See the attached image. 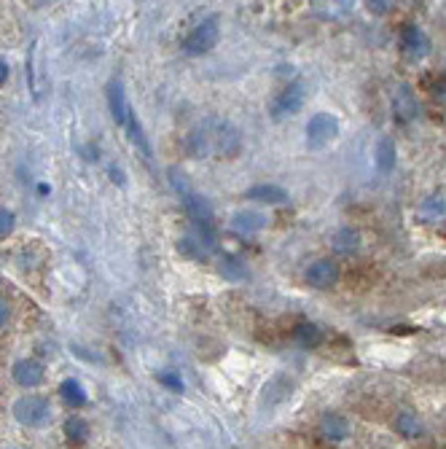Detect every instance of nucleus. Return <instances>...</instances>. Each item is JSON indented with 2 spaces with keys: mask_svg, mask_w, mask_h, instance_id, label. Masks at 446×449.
<instances>
[{
  "mask_svg": "<svg viewBox=\"0 0 446 449\" xmlns=\"http://www.w3.org/2000/svg\"><path fill=\"white\" fill-rule=\"evenodd\" d=\"M242 148L240 129L226 119L210 116L199 127H194L186 138V151L196 159H234Z\"/></svg>",
  "mask_w": 446,
  "mask_h": 449,
  "instance_id": "obj_1",
  "label": "nucleus"
},
{
  "mask_svg": "<svg viewBox=\"0 0 446 449\" xmlns=\"http://www.w3.org/2000/svg\"><path fill=\"white\" fill-rule=\"evenodd\" d=\"M218 38H221V19L213 14V17L202 19V22L183 38V52L191 54V57L207 54L210 49H215Z\"/></svg>",
  "mask_w": 446,
  "mask_h": 449,
  "instance_id": "obj_2",
  "label": "nucleus"
},
{
  "mask_svg": "<svg viewBox=\"0 0 446 449\" xmlns=\"http://www.w3.org/2000/svg\"><path fill=\"white\" fill-rule=\"evenodd\" d=\"M14 417L22 425L30 428H43L52 420V404L43 396H24L14 404Z\"/></svg>",
  "mask_w": 446,
  "mask_h": 449,
  "instance_id": "obj_3",
  "label": "nucleus"
},
{
  "mask_svg": "<svg viewBox=\"0 0 446 449\" xmlns=\"http://www.w3.org/2000/svg\"><path fill=\"white\" fill-rule=\"evenodd\" d=\"M339 135V121L331 113H315L307 124V145L309 148H323L331 140Z\"/></svg>",
  "mask_w": 446,
  "mask_h": 449,
  "instance_id": "obj_4",
  "label": "nucleus"
},
{
  "mask_svg": "<svg viewBox=\"0 0 446 449\" xmlns=\"http://www.w3.org/2000/svg\"><path fill=\"white\" fill-rule=\"evenodd\" d=\"M301 105H304V84H301V81H293V84H288V87L275 97V103H272V119L282 121L288 119V116H296V113L301 111Z\"/></svg>",
  "mask_w": 446,
  "mask_h": 449,
  "instance_id": "obj_5",
  "label": "nucleus"
},
{
  "mask_svg": "<svg viewBox=\"0 0 446 449\" xmlns=\"http://www.w3.org/2000/svg\"><path fill=\"white\" fill-rule=\"evenodd\" d=\"M342 277V269L333 259H320L315 261L307 269V285L309 288H317V291H326V288H333Z\"/></svg>",
  "mask_w": 446,
  "mask_h": 449,
  "instance_id": "obj_6",
  "label": "nucleus"
},
{
  "mask_svg": "<svg viewBox=\"0 0 446 449\" xmlns=\"http://www.w3.org/2000/svg\"><path fill=\"white\" fill-rule=\"evenodd\" d=\"M401 49H403L406 57H412V59H422V57H428L430 54L428 33H425L422 27H417V24H406V27H401Z\"/></svg>",
  "mask_w": 446,
  "mask_h": 449,
  "instance_id": "obj_7",
  "label": "nucleus"
},
{
  "mask_svg": "<svg viewBox=\"0 0 446 449\" xmlns=\"http://www.w3.org/2000/svg\"><path fill=\"white\" fill-rule=\"evenodd\" d=\"M393 116L398 124H409L412 119H417V100L414 92L409 87H398L393 94Z\"/></svg>",
  "mask_w": 446,
  "mask_h": 449,
  "instance_id": "obj_8",
  "label": "nucleus"
},
{
  "mask_svg": "<svg viewBox=\"0 0 446 449\" xmlns=\"http://www.w3.org/2000/svg\"><path fill=\"white\" fill-rule=\"evenodd\" d=\"M14 382L17 385H22V387H38L41 382H43V366L38 361H33V358H24V361H17L14 363Z\"/></svg>",
  "mask_w": 446,
  "mask_h": 449,
  "instance_id": "obj_9",
  "label": "nucleus"
},
{
  "mask_svg": "<svg viewBox=\"0 0 446 449\" xmlns=\"http://www.w3.org/2000/svg\"><path fill=\"white\" fill-rule=\"evenodd\" d=\"M108 105H110V116H113V121H116L119 127H127V119H129L132 108L127 103V94H124L121 81H110V87H108Z\"/></svg>",
  "mask_w": 446,
  "mask_h": 449,
  "instance_id": "obj_10",
  "label": "nucleus"
},
{
  "mask_svg": "<svg viewBox=\"0 0 446 449\" xmlns=\"http://www.w3.org/2000/svg\"><path fill=\"white\" fill-rule=\"evenodd\" d=\"M320 433H323V439H328V441H344V439H350L352 425H350V420L342 415H323V420H320Z\"/></svg>",
  "mask_w": 446,
  "mask_h": 449,
  "instance_id": "obj_11",
  "label": "nucleus"
},
{
  "mask_svg": "<svg viewBox=\"0 0 446 449\" xmlns=\"http://www.w3.org/2000/svg\"><path fill=\"white\" fill-rule=\"evenodd\" d=\"M245 199L266 202V205H282V202H288V191L280 189V186H272V183H261V186H253V189L245 191Z\"/></svg>",
  "mask_w": 446,
  "mask_h": 449,
  "instance_id": "obj_12",
  "label": "nucleus"
},
{
  "mask_svg": "<svg viewBox=\"0 0 446 449\" xmlns=\"http://www.w3.org/2000/svg\"><path fill=\"white\" fill-rule=\"evenodd\" d=\"M183 208H186V215H189L194 224H199V221H213V208H210V202H207L205 197L194 194V191H186V194H183Z\"/></svg>",
  "mask_w": 446,
  "mask_h": 449,
  "instance_id": "obj_13",
  "label": "nucleus"
},
{
  "mask_svg": "<svg viewBox=\"0 0 446 449\" xmlns=\"http://www.w3.org/2000/svg\"><path fill=\"white\" fill-rule=\"evenodd\" d=\"M264 224H266V218L261 213H256V210H240L231 218V229L237 234H256L258 229H264Z\"/></svg>",
  "mask_w": 446,
  "mask_h": 449,
  "instance_id": "obj_14",
  "label": "nucleus"
},
{
  "mask_svg": "<svg viewBox=\"0 0 446 449\" xmlns=\"http://www.w3.org/2000/svg\"><path fill=\"white\" fill-rule=\"evenodd\" d=\"M293 334V339L298 342L301 347H320L323 342H326V331L320 329L317 323H298L296 329L291 331Z\"/></svg>",
  "mask_w": 446,
  "mask_h": 449,
  "instance_id": "obj_15",
  "label": "nucleus"
},
{
  "mask_svg": "<svg viewBox=\"0 0 446 449\" xmlns=\"http://www.w3.org/2000/svg\"><path fill=\"white\" fill-rule=\"evenodd\" d=\"M395 431L401 433V436H406V439H419L422 433H425V425H422V420L409 412V409H403V412H398L395 417Z\"/></svg>",
  "mask_w": 446,
  "mask_h": 449,
  "instance_id": "obj_16",
  "label": "nucleus"
},
{
  "mask_svg": "<svg viewBox=\"0 0 446 449\" xmlns=\"http://www.w3.org/2000/svg\"><path fill=\"white\" fill-rule=\"evenodd\" d=\"M59 396H62V401H65V404H70V406H84L86 401H89L84 385H81L78 380H65V382H62V385H59Z\"/></svg>",
  "mask_w": 446,
  "mask_h": 449,
  "instance_id": "obj_17",
  "label": "nucleus"
},
{
  "mask_svg": "<svg viewBox=\"0 0 446 449\" xmlns=\"http://www.w3.org/2000/svg\"><path fill=\"white\" fill-rule=\"evenodd\" d=\"M361 248V234L355 229H339L336 237H333V250L336 253H355Z\"/></svg>",
  "mask_w": 446,
  "mask_h": 449,
  "instance_id": "obj_18",
  "label": "nucleus"
},
{
  "mask_svg": "<svg viewBox=\"0 0 446 449\" xmlns=\"http://www.w3.org/2000/svg\"><path fill=\"white\" fill-rule=\"evenodd\" d=\"M377 167L382 173H390L395 167V143L390 138H382L377 145Z\"/></svg>",
  "mask_w": 446,
  "mask_h": 449,
  "instance_id": "obj_19",
  "label": "nucleus"
},
{
  "mask_svg": "<svg viewBox=\"0 0 446 449\" xmlns=\"http://www.w3.org/2000/svg\"><path fill=\"white\" fill-rule=\"evenodd\" d=\"M65 436H68L70 444H84L89 439V422L84 417H70L65 422Z\"/></svg>",
  "mask_w": 446,
  "mask_h": 449,
  "instance_id": "obj_20",
  "label": "nucleus"
},
{
  "mask_svg": "<svg viewBox=\"0 0 446 449\" xmlns=\"http://www.w3.org/2000/svg\"><path fill=\"white\" fill-rule=\"evenodd\" d=\"M221 275L229 280H242L245 277V264L234 256H223L221 259Z\"/></svg>",
  "mask_w": 446,
  "mask_h": 449,
  "instance_id": "obj_21",
  "label": "nucleus"
},
{
  "mask_svg": "<svg viewBox=\"0 0 446 449\" xmlns=\"http://www.w3.org/2000/svg\"><path fill=\"white\" fill-rule=\"evenodd\" d=\"M428 92L436 103L446 105V73H438L428 81Z\"/></svg>",
  "mask_w": 446,
  "mask_h": 449,
  "instance_id": "obj_22",
  "label": "nucleus"
},
{
  "mask_svg": "<svg viewBox=\"0 0 446 449\" xmlns=\"http://www.w3.org/2000/svg\"><path fill=\"white\" fill-rule=\"evenodd\" d=\"M178 250H180L183 256H189V259H196V261L207 259V253H205V250H202V248H199V245H196V242L191 240L189 234H186L183 240L178 242Z\"/></svg>",
  "mask_w": 446,
  "mask_h": 449,
  "instance_id": "obj_23",
  "label": "nucleus"
},
{
  "mask_svg": "<svg viewBox=\"0 0 446 449\" xmlns=\"http://www.w3.org/2000/svg\"><path fill=\"white\" fill-rule=\"evenodd\" d=\"M14 226H17V218H14V213L6 208H0V240H6L11 231H14Z\"/></svg>",
  "mask_w": 446,
  "mask_h": 449,
  "instance_id": "obj_24",
  "label": "nucleus"
},
{
  "mask_svg": "<svg viewBox=\"0 0 446 449\" xmlns=\"http://www.w3.org/2000/svg\"><path fill=\"white\" fill-rule=\"evenodd\" d=\"M159 382L161 385H167V387H172V390H183V382H180V377L178 374H172V371H164V374H159Z\"/></svg>",
  "mask_w": 446,
  "mask_h": 449,
  "instance_id": "obj_25",
  "label": "nucleus"
},
{
  "mask_svg": "<svg viewBox=\"0 0 446 449\" xmlns=\"http://www.w3.org/2000/svg\"><path fill=\"white\" fill-rule=\"evenodd\" d=\"M8 318H11V307H8V299L6 296H0V329L8 323Z\"/></svg>",
  "mask_w": 446,
  "mask_h": 449,
  "instance_id": "obj_26",
  "label": "nucleus"
},
{
  "mask_svg": "<svg viewBox=\"0 0 446 449\" xmlns=\"http://www.w3.org/2000/svg\"><path fill=\"white\" fill-rule=\"evenodd\" d=\"M6 78H8V65L0 59V84H6Z\"/></svg>",
  "mask_w": 446,
  "mask_h": 449,
  "instance_id": "obj_27",
  "label": "nucleus"
},
{
  "mask_svg": "<svg viewBox=\"0 0 446 449\" xmlns=\"http://www.w3.org/2000/svg\"><path fill=\"white\" fill-rule=\"evenodd\" d=\"M390 3H371V11H387Z\"/></svg>",
  "mask_w": 446,
  "mask_h": 449,
  "instance_id": "obj_28",
  "label": "nucleus"
}]
</instances>
